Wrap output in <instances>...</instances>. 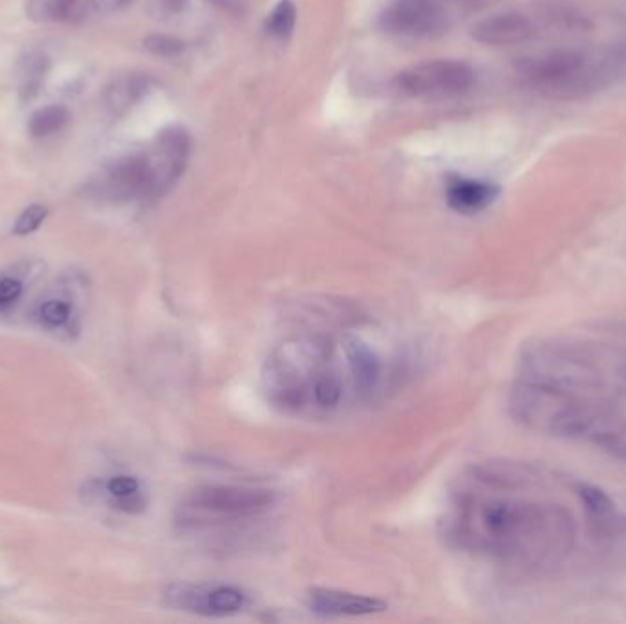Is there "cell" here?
Segmentation results:
<instances>
[{"label": "cell", "mask_w": 626, "mask_h": 624, "mask_svg": "<svg viewBox=\"0 0 626 624\" xmlns=\"http://www.w3.org/2000/svg\"><path fill=\"white\" fill-rule=\"evenodd\" d=\"M509 407L531 431L592 443L626 460V350L559 341L531 346Z\"/></svg>", "instance_id": "obj_1"}, {"label": "cell", "mask_w": 626, "mask_h": 624, "mask_svg": "<svg viewBox=\"0 0 626 624\" xmlns=\"http://www.w3.org/2000/svg\"><path fill=\"white\" fill-rule=\"evenodd\" d=\"M537 474L511 463L475 467L460 480L445 515L458 548L513 568L539 570L568 557L575 524L566 507L537 496Z\"/></svg>", "instance_id": "obj_2"}, {"label": "cell", "mask_w": 626, "mask_h": 624, "mask_svg": "<svg viewBox=\"0 0 626 624\" xmlns=\"http://www.w3.org/2000/svg\"><path fill=\"white\" fill-rule=\"evenodd\" d=\"M392 377V357L359 332H301L271 350L260 383L282 414L328 420L381 396Z\"/></svg>", "instance_id": "obj_3"}, {"label": "cell", "mask_w": 626, "mask_h": 624, "mask_svg": "<svg viewBox=\"0 0 626 624\" xmlns=\"http://www.w3.org/2000/svg\"><path fill=\"white\" fill-rule=\"evenodd\" d=\"M515 70L548 99L570 101L603 90L597 55L583 50H551L546 54L526 55L515 63Z\"/></svg>", "instance_id": "obj_4"}, {"label": "cell", "mask_w": 626, "mask_h": 624, "mask_svg": "<svg viewBox=\"0 0 626 624\" xmlns=\"http://www.w3.org/2000/svg\"><path fill=\"white\" fill-rule=\"evenodd\" d=\"M275 491L266 487L238 484L198 485L178 507L184 526H218L244 522L268 513L275 506Z\"/></svg>", "instance_id": "obj_5"}, {"label": "cell", "mask_w": 626, "mask_h": 624, "mask_svg": "<svg viewBox=\"0 0 626 624\" xmlns=\"http://www.w3.org/2000/svg\"><path fill=\"white\" fill-rule=\"evenodd\" d=\"M475 83V68L458 59L427 61L403 70L394 79V87L403 96L431 101L464 96Z\"/></svg>", "instance_id": "obj_6"}, {"label": "cell", "mask_w": 626, "mask_h": 624, "mask_svg": "<svg viewBox=\"0 0 626 624\" xmlns=\"http://www.w3.org/2000/svg\"><path fill=\"white\" fill-rule=\"evenodd\" d=\"M90 191L99 200L112 204L129 202H154L151 173L145 160V152L123 156L108 163L90 182Z\"/></svg>", "instance_id": "obj_7"}, {"label": "cell", "mask_w": 626, "mask_h": 624, "mask_svg": "<svg viewBox=\"0 0 626 624\" xmlns=\"http://www.w3.org/2000/svg\"><path fill=\"white\" fill-rule=\"evenodd\" d=\"M453 15L434 0H392L379 17L385 32L405 39H432L451 28Z\"/></svg>", "instance_id": "obj_8"}, {"label": "cell", "mask_w": 626, "mask_h": 624, "mask_svg": "<svg viewBox=\"0 0 626 624\" xmlns=\"http://www.w3.org/2000/svg\"><path fill=\"white\" fill-rule=\"evenodd\" d=\"M189 158L191 138L184 127H169L158 134L149 151H145L156 200L169 193L182 178Z\"/></svg>", "instance_id": "obj_9"}, {"label": "cell", "mask_w": 626, "mask_h": 624, "mask_svg": "<svg viewBox=\"0 0 626 624\" xmlns=\"http://www.w3.org/2000/svg\"><path fill=\"white\" fill-rule=\"evenodd\" d=\"M165 601L189 614L229 617L246 608L248 595L226 584H176L165 593Z\"/></svg>", "instance_id": "obj_10"}, {"label": "cell", "mask_w": 626, "mask_h": 624, "mask_svg": "<svg viewBox=\"0 0 626 624\" xmlns=\"http://www.w3.org/2000/svg\"><path fill=\"white\" fill-rule=\"evenodd\" d=\"M537 24L522 11H498L471 26V37L486 46H519L537 37Z\"/></svg>", "instance_id": "obj_11"}, {"label": "cell", "mask_w": 626, "mask_h": 624, "mask_svg": "<svg viewBox=\"0 0 626 624\" xmlns=\"http://www.w3.org/2000/svg\"><path fill=\"white\" fill-rule=\"evenodd\" d=\"M308 606L312 612L324 617H361L387 610V603L379 599L330 588H313L308 595Z\"/></svg>", "instance_id": "obj_12"}, {"label": "cell", "mask_w": 626, "mask_h": 624, "mask_svg": "<svg viewBox=\"0 0 626 624\" xmlns=\"http://www.w3.org/2000/svg\"><path fill=\"white\" fill-rule=\"evenodd\" d=\"M88 495L107 502L121 513L138 515L147 507V495L138 478L130 474H116L107 480L88 485Z\"/></svg>", "instance_id": "obj_13"}, {"label": "cell", "mask_w": 626, "mask_h": 624, "mask_svg": "<svg viewBox=\"0 0 626 624\" xmlns=\"http://www.w3.org/2000/svg\"><path fill=\"white\" fill-rule=\"evenodd\" d=\"M76 295L70 286H57L35 306V319L48 332H72L77 330Z\"/></svg>", "instance_id": "obj_14"}, {"label": "cell", "mask_w": 626, "mask_h": 624, "mask_svg": "<svg viewBox=\"0 0 626 624\" xmlns=\"http://www.w3.org/2000/svg\"><path fill=\"white\" fill-rule=\"evenodd\" d=\"M498 187L493 183L473 180V178H454L447 185V204L460 215L482 213L497 200Z\"/></svg>", "instance_id": "obj_15"}, {"label": "cell", "mask_w": 626, "mask_h": 624, "mask_svg": "<svg viewBox=\"0 0 626 624\" xmlns=\"http://www.w3.org/2000/svg\"><path fill=\"white\" fill-rule=\"evenodd\" d=\"M151 77L143 74H123L114 77L105 88V105L114 116H125L151 90Z\"/></svg>", "instance_id": "obj_16"}, {"label": "cell", "mask_w": 626, "mask_h": 624, "mask_svg": "<svg viewBox=\"0 0 626 624\" xmlns=\"http://www.w3.org/2000/svg\"><path fill=\"white\" fill-rule=\"evenodd\" d=\"M92 10V0H26V15L37 24L81 21Z\"/></svg>", "instance_id": "obj_17"}, {"label": "cell", "mask_w": 626, "mask_h": 624, "mask_svg": "<svg viewBox=\"0 0 626 624\" xmlns=\"http://www.w3.org/2000/svg\"><path fill=\"white\" fill-rule=\"evenodd\" d=\"M50 57L43 52H30L22 59L19 68V94L22 101H32L43 90L44 81L50 74Z\"/></svg>", "instance_id": "obj_18"}, {"label": "cell", "mask_w": 626, "mask_h": 624, "mask_svg": "<svg viewBox=\"0 0 626 624\" xmlns=\"http://www.w3.org/2000/svg\"><path fill=\"white\" fill-rule=\"evenodd\" d=\"M68 121L70 112L63 105H48L33 112L28 121V130L32 138H48L65 129Z\"/></svg>", "instance_id": "obj_19"}, {"label": "cell", "mask_w": 626, "mask_h": 624, "mask_svg": "<svg viewBox=\"0 0 626 624\" xmlns=\"http://www.w3.org/2000/svg\"><path fill=\"white\" fill-rule=\"evenodd\" d=\"M295 24H297V8H295V4H293L292 0H281L268 15L266 30H268L271 37H275L279 41H286V39L292 37Z\"/></svg>", "instance_id": "obj_20"}, {"label": "cell", "mask_w": 626, "mask_h": 624, "mask_svg": "<svg viewBox=\"0 0 626 624\" xmlns=\"http://www.w3.org/2000/svg\"><path fill=\"white\" fill-rule=\"evenodd\" d=\"M46 216H48L46 205L32 204L30 207H26L13 224V235H17V237L32 235L39 227L43 226Z\"/></svg>", "instance_id": "obj_21"}, {"label": "cell", "mask_w": 626, "mask_h": 624, "mask_svg": "<svg viewBox=\"0 0 626 624\" xmlns=\"http://www.w3.org/2000/svg\"><path fill=\"white\" fill-rule=\"evenodd\" d=\"M143 44L151 54L160 55V57H173L184 52V43L171 35H151L143 41Z\"/></svg>", "instance_id": "obj_22"}, {"label": "cell", "mask_w": 626, "mask_h": 624, "mask_svg": "<svg viewBox=\"0 0 626 624\" xmlns=\"http://www.w3.org/2000/svg\"><path fill=\"white\" fill-rule=\"evenodd\" d=\"M22 291H24V286H22L19 277L2 275L0 277V310L10 308L19 301L22 297Z\"/></svg>", "instance_id": "obj_23"}, {"label": "cell", "mask_w": 626, "mask_h": 624, "mask_svg": "<svg viewBox=\"0 0 626 624\" xmlns=\"http://www.w3.org/2000/svg\"><path fill=\"white\" fill-rule=\"evenodd\" d=\"M434 2H438L440 6H443L454 17L456 11L462 13V11L475 10L484 0H434Z\"/></svg>", "instance_id": "obj_24"}, {"label": "cell", "mask_w": 626, "mask_h": 624, "mask_svg": "<svg viewBox=\"0 0 626 624\" xmlns=\"http://www.w3.org/2000/svg\"><path fill=\"white\" fill-rule=\"evenodd\" d=\"M92 2H94V8L103 13H118L132 4V0H92Z\"/></svg>", "instance_id": "obj_25"}, {"label": "cell", "mask_w": 626, "mask_h": 624, "mask_svg": "<svg viewBox=\"0 0 626 624\" xmlns=\"http://www.w3.org/2000/svg\"><path fill=\"white\" fill-rule=\"evenodd\" d=\"M184 6L185 0H158L160 13L165 15V17H171V15L180 13V11L184 10Z\"/></svg>", "instance_id": "obj_26"}, {"label": "cell", "mask_w": 626, "mask_h": 624, "mask_svg": "<svg viewBox=\"0 0 626 624\" xmlns=\"http://www.w3.org/2000/svg\"><path fill=\"white\" fill-rule=\"evenodd\" d=\"M211 2L229 13H242L248 4V0H211Z\"/></svg>", "instance_id": "obj_27"}]
</instances>
